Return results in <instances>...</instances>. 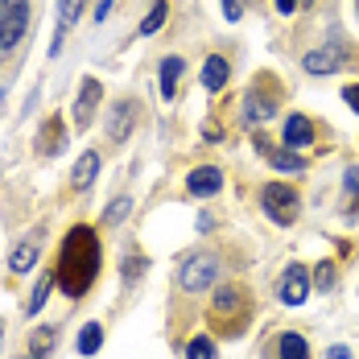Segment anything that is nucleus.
Returning a JSON list of instances; mask_svg holds the SVG:
<instances>
[{
  "mask_svg": "<svg viewBox=\"0 0 359 359\" xmlns=\"http://www.w3.org/2000/svg\"><path fill=\"white\" fill-rule=\"evenodd\" d=\"M277 355H281V359H310V347H306V339H302V334H293V330H289V334L277 339Z\"/></svg>",
  "mask_w": 359,
  "mask_h": 359,
  "instance_id": "nucleus-19",
  "label": "nucleus"
},
{
  "mask_svg": "<svg viewBox=\"0 0 359 359\" xmlns=\"http://www.w3.org/2000/svg\"><path fill=\"white\" fill-rule=\"evenodd\" d=\"M182 71H186V62H182V58H165V62H161V95H165V100H174V95H178Z\"/></svg>",
  "mask_w": 359,
  "mask_h": 359,
  "instance_id": "nucleus-18",
  "label": "nucleus"
},
{
  "mask_svg": "<svg viewBox=\"0 0 359 359\" xmlns=\"http://www.w3.org/2000/svg\"><path fill=\"white\" fill-rule=\"evenodd\" d=\"M0 347H4V330H0Z\"/></svg>",
  "mask_w": 359,
  "mask_h": 359,
  "instance_id": "nucleus-34",
  "label": "nucleus"
},
{
  "mask_svg": "<svg viewBox=\"0 0 359 359\" xmlns=\"http://www.w3.org/2000/svg\"><path fill=\"white\" fill-rule=\"evenodd\" d=\"M219 277V260L215 256H186L178 264V285L186 289V293H203V289H211Z\"/></svg>",
  "mask_w": 359,
  "mask_h": 359,
  "instance_id": "nucleus-3",
  "label": "nucleus"
},
{
  "mask_svg": "<svg viewBox=\"0 0 359 359\" xmlns=\"http://www.w3.org/2000/svg\"><path fill=\"white\" fill-rule=\"evenodd\" d=\"M314 285H318V289H330V285H334V269H330L326 260L318 264V273H314Z\"/></svg>",
  "mask_w": 359,
  "mask_h": 359,
  "instance_id": "nucleus-27",
  "label": "nucleus"
},
{
  "mask_svg": "<svg viewBox=\"0 0 359 359\" xmlns=\"http://www.w3.org/2000/svg\"><path fill=\"white\" fill-rule=\"evenodd\" d=\"M240 306H244V293H240V289H219L215 293V318L231 314V310H240Z\"/></svg>",
  "mask_w": 359,
  "mask_h": 359,
  "instance_id": "nucleus-22",
  "label": "nucleus"
},
{
  "mask_svg": "<svg viewBox=\"0 0 359 359\" xmlns=\"http://www.w3.org/2000/svg\"><path fill=\"white\" fill-rule=\"evenodd\" d=\"M141 273H144V260H141V256H133V260H124V281H128V277L137 281Z\"/></svg>",
  "mask_w": 359,
  "mask_h": 359,
  "instance_id": "nucleus-28",
  "label": "nucleus"
},
{
  "mask_svg": "<svg viewBox=\"0 0 359 359\" xmlns=\"http://www.w3.org/2000/svg\"><path fill=\"white\" fill-rule=\"evenodd\" d=\"M256 144H260V149L269 153V161H273V165H277L281 174H302V170H306V161H302V157H297L293 149H273V144H264V141H256Z\"/></svg>",
  "mask_w": 359,
  "mask_h": 359,
  "instance_id": "nucleus-15",
  "label": "nucleus"
},
{
  "mask_svg": "<svg viewBox=\"0 0 359 359\" xmlns=\"http://www.w3.org/2000/svg\"><path fill=\"white\" fill-rule=\"evenodd\" d=\"M100 236L87 227V223H79L67 231V240H62V252H58V269H54V281L62 285L67 297H83L87 289L95 285V277H100Z\"/></svg>",
  "mask_w": 359,
  "mask_h": 359,
  "instance_id": "nucleus-1",
  "label": "nucleus"
},
{
  "mask_svg": "<svg viewBox=\"0 0 359 359\" xmlns=\"http://www.w3.org/2000/svg\"><path fill=\"white\" fill-rule=\"evenodd\" d=\"M41 240H46V231L37 227L29 240H21V244L13 248V256H8V269H13L17 277H25V273H29V269L37 264V256H41Z\"/></svg>",
  "mask_w": 359,
  "mask_h": 359,
  "instance_id": "nucleus-6",
  "label": "nucleus"
},
{
  "mask_svg": "<svg viewBox=\"0 0 359 359\" xmlns=\"http://www.w3.org/2000/svg\"><path fill=\"white\" fill-rule=\"evenodd\" d=\"M50 285H54V277H41V281H37L34 297H29V306H25V310H29V314H37V310H41V306H46V297H50Z\"/></svg>",
  "mask_w": 359,
  "mask_h": 359,
  "instance_id": "nucleus-24",
  "label": "nucleus"
},
{
  "mask_svg": "<svg viewBox=\"0 0 359 359\" xmlns=\"http://www.w3.org/2000/svg\"><path fill=\"white\" fill-rule=\"evenodd\" d=\"M260 203H264V211L273 223H293L297 211H302V203H297V194H293V186H281V182H269L264 190H260Z\"/></svg>",
  "mask_w": 359,
  "mask_h": 359,
  "instance_id": "nucleus-4",
  "label": "nucleus"
},
{
  "mask_svg": "<svg viewBox=\"0 0 359 359\" xmlns=\"http://www.w3.org/2000/svg\"><path fill=\"white\" fill-rule=\"evenodd\" d=\"M111 13V0H104V4H100V8H95V21H104V17H108Z\"/></svg>",
  "mask_w": 359,
  "mask_h": 359,
  "instance_id": "nucleus-33",
  "label": "nucleus"
},
{
  "mask_svg": "<svg viewBox=\"0 0 359 359\" xmlns=\"http://www.w3.org/2000/svg\"><path fill=\"white\" fill-rule=\"evenodd\" d=\"M219 186H223V170H219V165H198V170L186 178V190H190L194 198H207V194H215Z\"/></svg>",
  "mask_w": 359,
  "mask_h": 359,
  "instance_id": "nucleus-9",
  "label": "nucleus"
},
{
  "mask_svg": "<svg viewBox=\"0 0 359 359\" xmlns=\"http://www.w3.org/2000/svg\"><path fill=\"white\" fill-rule=\"evenodd\" d=\"M343 100H347V104H351V111H359V83H351V87H347V91H343Z\"/></svg>",
  "mask_w": 359,
  "mask_h": 359,
  "instance_id": "nucleus-29",
  "label": "nucleus"
},
{
  "mask_svg": "<svg viewBox=\"0 0 359 359\" xmlns=\"http://www.w3.org/2000/svg\"><path fill=\"white\" fill-rule=\"evenodd\" d=\"M281 141H285V149H302V144L314 141V124H310V116L293 111V116L285 120V133H281Z\"/></svg>",
  "mask_w": 359,
  "mask_h": 359,
  "instance_id": "nucleus-10",
  "label": "nucleus"
},
{
  "mask_svg": "<svg viewBox=\"0 0 359 359\" xmlns=\"http://www.w3.org/2000/svg\"><path fill=\"white\" fill-rule=\"evenodd\" d=\"M297 4H302V0H277V13H293Z\"/></svg>",
  "mask_w": 359,
  "mask_h": 359,
  "instance_id": "nucleus-32",
  "label": "nucleus"
},
{
  "mask_svg": "<svg viewBox=\"0 0 359 359\" xmlns=\"http://www.w3.org/2000/svg\"><path fill=\"white\" fill-rule=\"evenodd\" d=\"M227 74H231V67H227V58H219V54H211V58L203 62V87H207V91H219V87H227Z\"/></svg>",
  "mask_w": 359,
  "mask_h": 359,
  "instance_id": "nucleus-16",
  "label": "nucleus"
},
{
  "mask_svg": "<svg viewBox=\"0 0 359 359\" xmlns=\"http://www.w3.org/2000/svg\"><path fill=\"white\" fill-rule=\"evenodd\" d=\"M104 347V326L100 323H87L79 330V355H95Z\"/></svg>",
  "mask_w": 359,
  "mask_h": 359,
  "instance_id": "nucleus-20",
  "label": "nucleus"
},
{
  "mask_svg": "<svg viewBox=\"0 0 359 359\" xmlns=\"http://www.w3.org/2000/svg\"><path fill=\"white\" fill-rule=\"evenodd\" d=\"M343 67V46L339 41H330V46H323V50H310L306 54V71L310 74H330Z\"/></svg>",
  "mask_w": 359,
  "mask_h": 359,
  "instance_id": "nucleus-8",
  "label": "nucleus"
},
{
  "mask_svg": "<svg viewBox=\"0 0 359 359\" xmlns=\"http://www.w3.org/2000/svg\"><path fill=\"white\" fill-rule=\"evenodd\" d=\"M128 211H133V198H124V194H120V198L111 203L108 211H104V223H120V219L128 215Z\"/></svg>",
  "mask_w": 359,
  "mask_h": 359,
  "instance_id": "nucleus-25",
  "label": "nucleus"
},
{
  "mask_svg": "<svg viewBox=\"0 0 359 359\" xmlns=\"http://www.w3.org/2000/svg\"><path fill=\"white\" fill-rule=\"evenodd\" d=\"M165 17H170V4H165V0H157V4L149 8V17H144V21H141V37L157 34V29L165 25Z\"/></svg>",
  "mask_w": 359,
  "mask_h": 359,
  "instance_id": "nucleus-21",
  "label": "nucleus"
},
{
  "mask_svg": "<svg viewBox=\"0 0 359 359\" xmlns=\"http://www.w3.org/2000/svg\"><path fill=\"white\" fill-rule=\"evenodd\" d=\"M306 293H310V273H306L302 264H289L285 277H281V289H277V297H281L285 306H302V302H306Z\"/></svg>",
  "mask_w": 359,
  "mask_h": 359,
  "instance_id": "nucleus-5",
  "label": "nucleus"
},
{
  "mask_svg": "<svg viewBox=\"0 0 359 359\" xmlns=\"http://www.w3.org/2000/svg\"><path fill=\"white\" fill-rule=\"evenodd\" d=\"M326 359H351V351H347V347H330V351H326Z\"/></svg>",
  "mask_w": 359,
  "mask_h": 359,
  "instance_id": "nucleus-31",
  "label": "nucleus"
},
{
  "mask_svg": "<svg viewBox=\"0 0 359 359\" xmlns=\"http://www.w3.org/2000/svg\"><path fill=\"white\" fill-rule=\"evenodd\" d=\"M83 4H87V0H62V4H58V37H54V46H50V54H58V50H62V37H67V29L79 21Z\"/></svg>",
  "mask_w": 359,
  "mask_h": 359,
  "instance_id": "nucleus-14",
  "label": "nucleus"
},
{
  "mask_svg": "<svg viewBox=\"0 0 359 359\" xmlns=\"http://www.w3.org/2000/svg\"><path fill=\"white\" fill-rule=\"evenodd\" d=\"M100 95H104L100 79H83L79 100H74V124H79V128H87V124H91V116H95V108H100Z\"/></svg>",
  "mask_w": 359,
  "mask_h": 359,
  "instance_id": "nucleus-7",
  "label": "nucleus"
},
{
  "mask_svg": "<svg viewBox=\"0 0 359 359\" xmlns=\"http://www.w3.org/2000/svg\"><path fill=\"white\" fill-rule=\"evenodd\" d=\"M277 108V100H269V95H260V87H252L248 91V124H264L269 116Z\"/></svg>",
  "mask_w": 359,
  "mask_h": 359,
  "instance_id": "nucleus-17",
  "label": "nucleus"
},
{
  "mask_svg": "<svg viewBox=\"0 0 359 359\" xmlns=\"http://www.w3.org/2000/svg\"><path fill=\"white\" fill-rule=\"evenodd\" d=\"M347 190H351V194H359V165H351V170H347Z\"/></svg>",
  "mask_w": 359,
  "mask_h": 359,
  "instance_id": "nucleus-30",
  "label": "nucleus"
},
{
  "mask_svg": "<svg viewBox=\"0 0 359 359\" xmlns=\"http://www.w3.org/2000/svg\"><path fill=\"white\" fill-rule=\"evenodd\" d=\"M29 29V0H0V58L21 46Z\"/></svg>",
  "mask_w": 359,
  "mask_h": 359,
  "instance_id": "nucleus-2",
  "label": "nucleus"
},
{
  "mask_svg": "<svg viewBox=\"0 0 359 359\" xmlns=\"http://www.w3.org/2000/svg\"><path fill=\"white\" fill-rule=\"evenodd\" d=\"M50 347H54V326H41V330L34 334V355L41 359L46 351H50Z\"/></svg>",
  "mask_w": 359,
  "mask_h": 359,
  "instance_id": "nucleus-26",
  "label": "nucleus"
},
{
  "mask_svg": "<svg viewBox=\"0 0 359 359\" xmlns=\"http://www.w3.org/2000/svg\"><path fill=\"white\" fill-rule=\"evenodd\" d=\"M95 174H100V153L95 149H87L79 161H74V170H71V186L74 190H87L91 182H95Z\"/></svg>",
  "mask_w": 359,
  "mask_h": 359,
  "instance_id": "nucleus-12",
  "label": "nucleus"
},
{
  "mask_svg": "<svg viewBox=\"0 0 359 359\" xmlns=\"http://www.w3.org/2000/svg\"><path fill=\"white\" fill-rule=\"evenodd\" d=\"M67 144V128H62V116H50L46 124H41V137H37V153H58Z\"/></svg>",
  "mask_w": 359,
  "mask_h": 359,
  "instance_id": "nucleus-11",
  "label": "nucleus"
},
{
  "mask_svg": "<svg viewBox=\"0 0 359 359\" xmlns=\"http://www.w3.org/2000/svg\"><path fill=\"white\" fill-rule=\"evenodd\" d=\"M133 124H137V104L133 100H124L120 108L111 111V124H108V137L111 141H124L128 133H133Z\"/></svg>",
  "mask_w": 359,
  "mask_h": 359,
  "instance_id": "nucleus-13",
  "label": "nucleus"
},
{
  "mask_svg": "<svg viewBox=\"0 0 359 359\" xmlns=\"http://www.w3.org/2000/svg\"><path fill=\"white\" fill-rule=\"evenodd\" d=\"M186 359H215V343H211V339H203V334H198V339H190V343H186Z\"/></svg>",
  "mask_w": 359,
  "mask_h": 359,
  "instance_id": "nucleus-23",
  "label": "nucleus"
}]
</instances>
